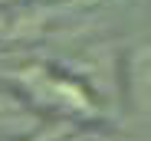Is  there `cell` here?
Returning <instances> with one entry per match:
<instances>
[{"instance_id":"cell-1","label":"cell","mask_w":151,"mask_h":141,"mask_svg":"<svg viewBox=\"0 0 151 141\" xmlns=\"http://www.w3.org/2000/svg\"><path fill=\"white\" fill-rule=\"evenodd\" d=\"M125 95L135 115L151 118V43L135 46L125 56Z\"/></svg>"}]
</instances>
